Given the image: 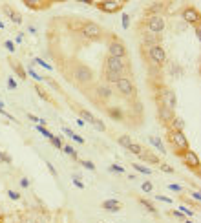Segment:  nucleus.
<instances>
[{
	"instance_id": "f257e3e1",
	"label": "nucleus",
	"mask_w": 201,
	"mask_h": 223,
	"mask_svg": "<svg viewBox=\"0 0 201 223\" xmlns=\"http://www.w3.org/2000/svg\"><path fill=\"white\" fill-rule=\"evenodd\" d=\"M104 73H113L117 77H128L130 75V62L126 59H117V57H110L104 62Z\"/></svg>"
},
{
	"instance_id": "f03ea898",
	"label": "nucleus",
	"mask_w": 201,
	"mask_h": 223,
	"mask_svg": "<svg viewBox=\"0 0 201 223\" xmlns=\"http://www.w3.org/2000/svg\"><path fill=\"white\" fill-rule=\"evenodd\" d=\"M81 35L88 40H101L102 35H104V29L97 24V22H91V20H84L79 28Z\"/></svg>"
},
{
	"instance_id": "7ed1b4c3",
	"label": "nucleus",
	"mask_w": 201,
	"mask_h": 223,
	"mask_svg": "<svg viewBox=\"0 0 201 223\" xmlns=\"http://www.w3.org/2000/svg\"><path fill=\"white\" fill-rule=\"evenodd\" d=\"M141 26L144 29H148V31H152V33H155V35H161L165 31L166 24H165V18L161 15H152V17H144Z\"/></svg>"
},
{
	"instance_id": "20e7f679",
	"label": "nucleus",
	"mask_w": 201,
	"mask_h": 223,
	"mask_svg": "<svg viewBox=\"0 0 201 223\" xmlns=\"http://www.w3.org/2000/svg\"><path fill=\"white\" fill-rule=\"evenodd\" d=\"M93 7H97L99 11L102 13H108V15H113V13H119L124 9L126 2L123 0H102V2H91Z\"/></svg>"
},
{
	"instance_id": "39448f33",
	"label": "nucleus",
	"mask_w": 201,
	"mask_h": 223,
	"mask_svg": "<svg viewBox=\"0 0 201 223\" xmlns=\"http://www.w3.org/2000/svg\"><path fill=\"white\" fill-rule=\"evenodd\" d=\"M108 53L110 57H117V59H126L128 57V49L126 44L115 35H110V44H108Z\"/></svg>"
},
{
	"instance_id": "423d86ee",
	"label": "nucleus",
	"mask_w": 201,
	"mask_h": 223,
	"mask_svg": "<svg viewBox=\"0 0 201 223\" xmlns=\"http://www.w3.org/2000/svg\"><path fill=\"white\" fill-rule=\"evenodd\" d=\"M168 141L172 143L176 155H179L181 152L188 150V139H186V135L183 132H172L170 130V132H168Z\"/></svg>"
},
{
	"instance_id": "0eeeda50",
	"label": "nucleus",
	"mask_w": 201,
	"mask_h": 223,
	"mask_svg": "<svg viewBox=\"0 0 201 223\" xmlns=\"http://www.w3.org/2000/svg\"><path fill=\"white\" fill-rule=\"evenodd\" d=\"M144 48V46H143ZM144 51H146V55H148V59H150L155 66H165V62H166V51H165V48L163 46H152V48H144Z\"/></svg>"
},
{
	"instance_id": "6e6552de",
	"label": "nucleus",
	"mask_w": 201,
	"mask_h": 223,
	"mask_svg": "<svg viewBox=\"0 0 201 223\" xmlns=\"http://www.w3.org/2000/svg\"><path fill=\"white\" fill-rule=\"evenodd\" d=\"M115 88H117V93L123 95V97H126V99H132L134 95L137 93V90H135V86H134V82H132L130 77L119 79L117 82H115Z\"/></svg>"
},
{
	"instance_id": "1a4fd4ad",
	"label": "nucleus",
	"mask_w": 201,
	"mask_h": 223,
	"mask_svg": "<svg viewBox=\"0 0 201 223\" xmlns=\"http://www.w3.org/2000/svg\"><path fill=\"white\" fill-rule=\"evenodd\" d=\"M73 77H75V81L79 84H88L93 81V71L86 64H77L75 70H73Z\"/></svg>"
},
{
	"instance_id": "9d476101",
	"label": "nucleus",
	"mask_w": 201,
	"mask_h": 223,
	"mask_svg": "<svg viewBox=\"0 0 201 223\" xmlns=\"http://www.w3.org/2000/svg\"><path fill=\"white\" fill-rule=\"evenodd\" d=\"M139 33H141V38H143V44H141V46H144V48L161 46V42H163V37H161V35H155V33H152V31L144 29L143 26H141V29H139Z\"/></svg>"
},
{
	"instance_id": "9b49d317",
	"label": "nucleus",
	"mask_w": 201,
	"mask_h": 223,
	"mask_svg": "<svg viewBox=\"0 0 201 223\" xmlns=\"http://www.w3.org/2000/svg\"><path fill=\"white\" fill-rule=\"evenodd\" d=\"M179 157L183 159V163L190 168V170H196L197 174H199V155L194 152V150H185V152H181L179 154Z\"/></svg>"
},
{
	"instance_id": "f8f14e48",
	"label": "nucleus",
	"mask_w": 201,
	"mask_h": 223,
	"mask_svg": "<svg viewBox=\"0 0 201 223\" xmlns=\"http://www.w3.org/2000/svg\"><path fill=\"white\" fill-rule=\"evenodd\" d=\"M174 117H176V112L170 110V108H166L163 102L157 101V119H159V123L165 124V126H170Z\"/></svg>"
},
{
	"instance_id": "ddd939ff",
	"label": "nucleus",
	"mask_w": 201,
	"mask_h": 223,
	"mask_svg": "<svg viewBox=\"0 0 201 223\" xmlns=\"http://www.w3.org/2000/svg\"><path fill=\"white\" fill-rule=\"evenodd\" d=\"M181 17L186 24L190 26H199V9L194 7V6H186L183 7V11H181Z\"/></svg>"
},
{
	"instance_id": "4468645a",
	"label": "nucleus",
	"mask_w": 201,
	"mask_h": 223,
	"mask_svg": "<svg viewBox=\"0 0 201 223\" xmlns=\"http://www.w3.org/2000/svg\"><path fill=\"white\" fill-rule=\"evenodd\" d=\"M2 11L11 18V22H15V24H22V15H20L17 9H13L9 4H2Z\"/></svg>"
},
{
	"instance_id": "2eb2a0df",
	"label": "nucleus",
	"mask_w": 201,
	"mask_h": 223,
	"mask_svg": "<svg viewBox=\"0 0 201 223\" xmlns=\"http://www.w3.org/2000/svg\"><path fill=\"white\" fill-rule=\"evenodd\" d=\"M112 95H113V90L110 88V84H99L97 86V97L99 99L108 101V99H112Z\"/></svg>"
},
{
	"instance_id": "dca6fc26",
	"label": "nucleus",
	"mask_w": 201,
	"mask_h": 223,
	"mask_svg": "<svg viewBox=\"0 0 201 223\" xmlns=\"http://www.w3.org/2000/svg\"><path fill=\"white\" fill-rule=\"evenodd\" d=\"M104 210H110V212H119L123 208V203L119 199H106V201H102V205H101Z\"/></svg>"
},
{
	"instance_id": "f3484780",
	"label": "nucleus",
	"mask_w": 201,
	"mask_h": 223,
	"mask_svg": "<svg viewBox=\"0 0 201 223\" xmlns=\"http://www.w3.org/2000/svg\"><path fill=\"white\" fill-rule=\"evenodd\" d=\"M139 157L143 159V161H146V163H150V165H155V166H159V165H161V159L157 157L155 154H152V152H148V150H143Z\"/></svg>"
},
{
	"instance_id": "a211bd4d",
	"label": "nucleus",
	"mask_w": 201,
	"mask_h": 223,
	"mask_svg": "<svg viewBox=\"0 0 201 223\" xmlns=\"http://www.w3.org/2000/svg\"><path fill=\"white\" fill-rule=\"evenodd\" d=\"M9 64H11L13 71H15L17 75H18V79H20V81H26V79H28V73H26L24 66L20 64V62H15V60H9Z\"/></svg>"
},
{
	"instance_id": "6ab92c4d",
	"label": "nucleus",
	"mask_w": 201,
	"mask_h": 223,
	"mask_svg": "<svg viewBox=\"0 0 201 223\" xmlns=\"http://www.w3.org/2000/svg\"><path fill=\"white\" fill-rule=\"evenodd\" d=\"M137 201H139V205L144 208V210H148L150 214H154V216H157V208H155V205L152 203L150 199H144V198H137Z\"/></svg>"
},
{
	"instance_id": "aec40b11",
	"label": "nucleus",
	"mask_w": 201,
	"mask_h": 223,
	"mask_svg": "<svg viewBox=\"0 0 201 223\" xmlns=\"http://www.w3.org/2000/svg\"><path fill=\"white\" fill-rule=\"evenodd\" d=\"M24 6L29 7V9H33V11H40V9H48V7H51V2H29V0H26Z\"/></svg>"
},
{
	"instance_id": "412c9836",
	"label": "nucleus",
	"mask_w": 201,
	"mask_h": 223,
	"mask_svg": "<svg viewBox=\"0 0 201 223\" xmlns=\"http://www.w3.org/2000/svg\"><path fill=\"white\" fill-rule=\"evenodd\" d=\"M35 92L40 95V99H44V101H48V102H51V104H53V106H57V102L53 101V97H51V95L44 90V88H42L40 86V84H35Z\"/></svg>"
},
{
	"instance_id": "4be33fe9",
	"label": "nucleus",
	"mask_w": 201,
	"mask_h": 223,
	"mask_svg": "<svg viewBox=\"0 0 201 223\" xmlns=\"http://www.w3.org/2000/svg\"><path fill=\"white\" fill-rule=\"evenodd\" d=\"M170 130L172 132H183L185 130V121L181 117H174L170 123Z\"/></svg>"
},
{
	"instance_id": "5701e85b",
	"label": "nucleus",
	"mask_w": 201,
	"mask_h": 223,
	"mask_svg": "<svg viewBox=\"0 0 201 223\" xmlns=\"http://www.w3.org/2000/svg\"><path fill=\"white\" fill-rule=\"evenodd\" d=\"M106 113L110 115V117H112L113 121H124V113H123V110H121V108H108V110H106Z\"/></svg>"
},
{
	"instance_id": "b1692460",
	"label": "nucleus",
	"mask_w": 201,
	"mask_h": 223,
	"mask_svg": "<svg viewBox=\"0 0 201 223\" xmlns=\"http://www.w3.org/2000/svg\"><path fill=\"white\" fill-rule=\"evenodd\" d=\"M148 141H150V145H154V146L157 148V150L161 152V154H165V152H166V148H165V145H163V141L159 139V137L150 135V137H148Z\"/></svg>"
},
{
	"instance_id": "393cba45",
	"label": "nucleus",
	"mask_w": 201,
	"mask_h": 223,
	"mask_svg": "<svg viewBox=\"0 0 201 223\" xmlns=\"http://www.w3.org/2000/svg\"><path fill=\"white\" fill-rule=\"evenodd\" d=\"M132 166H134V170H137V172H141V174H144V176H152V170L148 166H144V165H141V163H132Z\"/></svg>"
},
{
	"instance_id": "a878e982",
	"label": "nucleus",
	"mask_w": 201,
	"mask_h": 223,
	"mask_svg": "<svg viewBox=\"0 0 201 223\" xmlns=\"http://www.w3.org/2000/svg\"><path fill=\"white\" fill-rule=\"evenodd\" d=\"M117 143H119L123 148H126V150H128V146H130L134 141H132V137H130V135H121L119 139H117Z\"/></svg>"
},
{
	"instance_id": "bb28decb",
	"label": "nucleus",
	"mask_w": 201,
	"mask_h": 223,
	"mask_svg": "<svg viewBox=\"0 0 201 223\" xmlns=\"http://www.w3.org/2000/svg\"><path fill=\"white\" fill-rule=\"evenodd\" d=\"M128 150H130L132 154H135V155H141V152L144 150V148H143V146H141L139 143H132V145L128 146Z\"/></svg>"
},
{
	"instance_id": "cd10ccee",
	"label": "nucleus",
	"mask_w": 201,
	"mask_h": 223,
	"mask_svg": "<svg viewBox=\"0 0 201 223\" xmlns=\"http://www.w3.org/2000/svg\"><path fill=\"white\" fill-rule=\"evenodd\" d=\"M62 150H64L68 155H71L73 159H75V161H77V159H79V154L75 152V150H73V146H70V145H62Z\"/></svg>"
},
{
	"instance_id": "c85d7f7f",
	"label": "nucleus",
	"mask_w": 201,
	"mask_h": 223,
	"mask_svg": "<svg viewBox=\"0 0 201 223\" xmlns=\"http://www.w3.org/2000/svg\"><path fill=\"white\" fill-rule=\"evenodd\" d=\"M71 181H73V185H75L77 188H81V190H84V187H86V185L81 181V174H73V176H71Z\"/></svg>"
},
{
	"instance_id": "c756f323",
	"label": "nucleus",
	"mask_w": 201,
	"mask_h": 223,
	"mask_svg": "<svg viewBox=\"0 0 201 223\" xmlns=\"http://www.w3.org/2000/svg\"><path fill=\"white\" fill-rule=\"evenodd\" d=\"M26 73H28L29 77H33L35 81H38V82H42V81H44V77H42V75H38V73L33 70V66H31V68H28V70H26Z\"/></svg>"
},
{
	"instance_id": "7c9ffc66",
	"label": "nucleus",
	"mask_w": 201,
	"mask_h": 223,
	"mask_svg": "<svg viewBox=\"0 0 201 223\" xmlns=\"http://www.w3.org/2000/svg\"><path fill=\"white\" fill-rule=\"evenodd\" d=\"M35 128H37V130H38V132H40L42 135H44V137H48V139H51V137H53V134H51V132H49V130L46 128V126H42V124H37Z\"/></svg>"
},
{
	"instance_id": "2f4dec72",
	"label": "nucleus",
	"mask_w": 201,
	"mask_h": 223,
	"mask_svg": "<svg viewBox=\"0 0 201 223\" xmlns=\"http://www.w3.org/2000/svg\"><path fill=\"white\" fill-rule=\"evenodd\" d=\"M108 170H110V172H113V174H124V166H123V165H115V163H113V165H110V166H108Z\"/></svg>"
},
{
	"instance_id": "473e14b6",
	"label": "nucleus",
	"mask_w": 201,
	"mask_h": 223,
	"mask_svg": "<svg viewBox=\"0 0 201 223\" xmlns=\"http://www.w3.org/2000/svg\"><path fill=\"white\" fill-rule=\"evenodd\" d=\"M121 20H123V29H128V28H130V15H128V13H123V15H121Z\"/></svg>"
},
{
	"instance_id": "72a5a7b5",
	"label": "nucleus",
	"mask_w": 201,
	"mask_h": 223,
	"mask_svg": "<svg viewBox=\"0 0 201 223\" xmlns=\"http://www.w3.org/2000/svg\"><path fill=\"white\" fill-rule=\"evenodd\" d=\"M177 210H179V212H183V214H185V216H188V218H192V216H194V210H190V208H188V207H185V205H179V208H177Z\"/></svg>"
},
{
	"instance_id": "f704fd0d",
	"label": "nucleus",
	"mask_w": 201,
	"mask_h": 223,
	"mask_svg": "<svg viewBox=\"0 0 201 223\" xmlns=\"http://www.w3.org/2000/svg\"><path fill=\"white\" fill-rule=\"evenodd\" d=\"M77 161H79V163H81L84 168H88V170H91V172L95 170V165H93L91 161H84V159H77Z\"/></svg>"
},
{
	"instance_id": "c9c22d12",
	"label": "nucleus",
	"mask_w": 201,
	"mask_h": 223,
	"mask_svg": "<svg viewBox=\"0 0 201 223\" xmlns=\"http://www.w3.org/2000/svg\"><path fill=\"white\" fill-rule=\"evenodd\" d=\"M51 145H53L55 148H59V150H62V141H60V137H57V135H53V137H51Z\"/></svg>"
},
{
	"instance_id": "e433bc0d",
	"label": "nucleus",
	"mask_w": 201,
	"mask_h": 223,
	"mask_svg": "<svg viewBox=\"0 0 201 223\" xmlns=\"http://www.w3.org/2000/svg\"><path fill=\"white\" fill-rule=\"evenodd\" d=\"M159 168H161L163 172H166V174H174V172H176L174 168H172L170 165H166V163H161V165H159Z\"/></svg>"
},
{
	"instance_id": "4c0bfd02",
	"label": "nucleus",
	"mask_w": 201,
	"mask_h": 223,
	"mask_svg": "<svg viewBox=\"0 0 201 223\" xmlns=\"http://www.w3.org/2000/svg\"><path fill=\"white\" fill-rule=\"evenodd\" d=\"M168 214H170V216H174V218H179V219H186V216L183 214V212H179V210H170V212H168Z\"/></svg>"
},
{
	"instance_id": "58836bf2",
	"label": "nucleus",
	"mask_w": 201,
	"mask_h": 223,
	"mask_svg": "<svg viewBox=\"0 0 201 223\" xmlns=\"http://www.w3.org/2000/svg\"><path fill=\"white\" fill-rule=\"evenodd\" d=\"M4 46H6V49H7L9 53H15V49H17V48H15V44H13L11 40H4Z\"/></svg>"
},
{
	"instance_id": "ea45409f",
	"label": "nucleus",
	"mask_w": 201,
	"mask_h": 223,
	"mask_svg": "<svg viewBox=\"0 0 201 223\" xmlns=\"http://www.w3.org/2000/svg\"><path fill=\"white\" fill-rule=\"evenodd\" d=\"M141 188H143V192H152V190H154V185H152L150 181H144V183L141 185Z\"/></svg>"
},
{
	"instance_id": "a19ab883",
	"label": "nucleus",
	"mask_w": 201,
	"mask_h": 223,
	"mask_svg": "<svg viewBox=\"0 0 201 223\" xmlns=\"http://www.w3.org/2000/svg\"><path fill=\"white\" fill-rule=\"evenodd\" d=\"M0 161H2V163H11V155H9V154H6V152H0Z\"/></svg>"
},
{
	"instance_id": "79ce46f5",
	"label": "nucleus",
	"mask_w": 201,
	"mask_h": 223,
	"mask_svg": "<svg viewBox=\"0 0 201 223\" xmlns=\"http://www.w3.org/2000/svg\"><path fill=\"white\" fill-rule=\"evenodd\" d=\"M7 88H9V90H17V88H18V84H17V81H15L13 77L7 79Z\"/></svg>"
},
{
	"instance_id": "37998d69",
	"label": "nucleus",
	"mask_w": 201,
	"mask_h": 223,
	"mask_svg": "<svg viewBox=\"0 0 201 223\" xmlns=\"http://www.w3.org/2000/svg\"><path fill=\"white\" fill-rule=\"evenodd\" d=\"M33 60L37 62V64H40L42 68H46V70H51V66L48 64V62H46V60H42V59H38V57H37V59H33Z\"/></svg>"
},
{
	"instance_id": "c03bdc74",
	"label": "nucleus",
	"mask_w": 201,
	"mask_h": 223,
	"mask_svg": "<svg viewBox=\"0 0 201 223\" xmlns=\"http://www.w3.org/2000/svg\"><path fill=\"white\" fill-rule=\"evenodd\" d=\"M7 196L11 198L13 201H18V199H20V194H18V192H15V190H7Z\"/></svg>"
},
{
	"instance_id": "a18cd8bd",
	"label": "nucleus",
	"mask_w": 201,
	"mask_h": 223,
	"mask_svg": "<svg viewBox=\"0 0 201 223\" xmlns=\"http://www.w3.org/2000/svg\"><path fill=\"white\" fill-rule=\"evenodd\" d=\"M168 188H170V190H174V192H183V187H181V185H176V183L168 185Z\"/></svg>"
},
{
	"instance_id": "49530a36",
	"label": "nucleus",
	"mask_w": 201,
	"mask_h": 223,
	"mask_svg": "<svg viewBox=\"0 0 201 223\" xmlns=\"http://www.w3.org/2000/svg\"><path fill=\"white\" fill-rule=\"evenodd\" d=\"M190 196L194 198V201H196V203H199V201H201V194L197 192V190H192V192H190Z\"/></svg>"
},
{
	"instance_id": "de8ad7c7",
	"label": "nucleus",
	"mask_w": 201,
	"mask_h": 223,
	"mask_svg": "<svg viewBox=\"0 0 201 223\" xmlns=\"http://www.w3.org/2000/svg\"><path fill=\"white\" fill-rule=\"evenodd\" d=\"M71 139H73V141H77L79 145H84V143H86V141H84V137H81V135H77V134H73V135H71Z\"/></svg>"
},
{
	"instance_id": "09e8293b",
	"label": "nucleus",
	"mask_w": 201,
	"mask_h": 223,
	"mask_svg": "<svg viewBox=\"0 0 201 223\" xmlns=\"http://www.w3.org/2000/svg\"><path fill=\"white\" fill-rule=\"evenodd\" d=\"M155 199H157V201H165V203H172V199H170V198L161 196V194H159V196H155Z\"/></svg>"
},
{
	"instance_id": "8fccbe9b",
	"label": "nucleus",
	"mask_w": 201,
	"mask_h": 223,
	"mask_svg": "<svg viewBox=\"0 0 201 223\" xmlns=\"http://www.w3.org/2000/svg\"><path fill=\"white\" fill-rule=\"evenodd\" d=\"M46 165H48V170H49V172H51V176H55V177H57V170H55V166H53V165H51V163H49V161H48V163H46Z\"/></svg>"
},
{
	"instance_id": "3c124183",
	"label": "nucleus",
	"mask_w": 201,
	"mask_h": 223,
	"mask_svg": "<svg viewBox=\"0 0 201 223\" xmlns=\"http://www.w3.org/2000/svg\"><path fill=\"white\" fill-rule=\"evenodd\" d=\"M20 187L28 188V187H29V179H28V177H22V179H20Z\"/></svg>"
},
{
	"instance_id": "603ef678",
	"label": "nucleus",
	"mask_w": 201,
	"mask_h": 223,
	"mask_svg": "<svg viewBox=\"0 0 201 223\" xmlns=\"http://www.w3.org/2000/svg\"><path fill=\"white\" fill-rule=\"evenodd\" d=\"M62 132H64V134H66L68 137H71L73 134H75V132H73V130H70V128H68V126H62Z\"/></svg>"
},
{
	"instance_id": "864d4df0",
	"label": "nucleus",
	"mask_w": 201,
	"mask_h": 223,
	"mask_svg": "<svg viewBox=\"0 0 201 223\" xmlns=\"http://www.w3.org/2000/svg\"><path fill=\"white\" fill-rule=\"evenodd\" d=\"M15 40H17V44H20V42H22V40H24V35H22V33H18Z\"/></svg>"
},
{
	"instance_id": "5fc2aeb1",
	"label": "nucleus",
	"mask_w": 201,
	"mask_h": 223,
	"mask_svg": "<svg viewBox=\"0 0 201 223\" xmlns=\"http://www.w3.org/2000/svg\"><path fill=\"white\" fill-rule=\"evenodd\" d=\"M194 29H196V37L199 38V37H201V29H199V26H194Z\"/></svg>"
},
{
	"instance_id": "6e6d98bb",
	"label": "nucleus",
	"mask_w": 201,
	"mask_h": 223,
	"mask_svg": "<svg viewBox=\"0 0 201 223\" xmlns=\"http://www.w3.org/2000/svg\"><path fill=\"white\" fill-rule=\"evenodd\" d=\"M77 124H79V126H84V121H82L81 117H77Z\"/></svg>"
},
{
	"instance_id": "4d7b16f0",
	"label": "nucleus",
	"mask_w": 201,
	"mask_h": 223,
	"mask_svg": "<svg viewBox=\"0 0 201 223\" xmlns=\"http://www.w3.org/2000/svg\"><path fill=\"white\" fill-rule=\"evenodd\" d=\"M4 28H6V26H4V22H0V29H4Z\"/></svg>"
},
{
	"instance_id": "13d9d810",
	"label": "nucleus",
	"mask_w": 201,
	"mask_h": 223,
	"mask_svg": "<svg viewBox=\"0 0 201 223\" xmlns=\"http://www.w3.org/2000/svg\"><path fill=\"white\" fill-rule=\"evenodd\" d=\"M185 223H194V221H190V219H188V218H186V219H185Z\"/></svg>"
},
{
	"instance_id": "bf43d9fd",
	"label": "nucleus",
	"mask_w": 201,
	"mask_h": 223,
	"mask_svg": "<svg viewBox=\"0 0 201 223\" xmlns=\"http://www.w3.org/2000/svg\"><path fill=\"white\" fill-rule=\"evenodd\" d=\"M0 108H4V102L2 101H0Z\"/></svg>"
}]
</instances>
